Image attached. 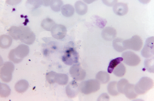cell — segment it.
I'll list each match as a JSON object with an SVG mask.
<instances>
[{"label": "cell", "instance_id": "cell-5", "mask_svg": "<svg viewBox=\"0 0 154 101\" xmlns=\"http://www.w3.org/2000/svg\"><path fill=\"white\" fill-rule=\"evenodd\" d=\"M19 27L20 29L19 40L26 44H32L35 39L34 33L28 27L19 26Z\"/></svg>", "mask_w": 154, "mask_h": 101}, {"label": "cell", "instance_id": "cell-13", "mask_svg": "<svg viewBox=\"0 0 154 101\" xmlns=\"http://www.w3.org/2000/svg\"><path fill=\"white\" fill-rule=\"evenodd\" d=\"M135 85L128 82L124 88L123 94L128 99L130 100L135 99L138 96L135 90Z\"/></svg>", "mask_w": 154, "mask_h": 101}, {"label": "cell", "instance_id": "cell-1", "mask_svg": "<svg viewBox=\"0 0 154 101\" xmlns=\"http://www.w3.org/2000/svg\"><path fill=\"white\" fill-rule=\"evenodd\" d=\"M29 52V49L27 45H19L16 49L11 50L9 54L10 61L15 64L21 62L23 58L26 57Z\"/></svg>", "mask_w": 154, "mask_h": 101}, {"label": "cell", "instance_id": "cell-12", "mask_svg": "<svg viewBox=\"0 0 154 101\" xmlns=\"http://www.w3.org/2000/svg\"><path fill=\"white\" fill-rule=\"evenodd\" d=\"M80 91L79 85L75 81H73L66 87V93L70 98L76 97Z\"/></svg>", "mask_w": 154, "mask_h": 101}, {"label": "cell", "instance_id": "cell-16", "mask_svg": "<svg viewBox=\"0 0 154 101\" xmlns=\"http://www.w3.org/2000/svg\"><path fill=\"white\" fill-rule=\"evenodd\" d=\"M29 87V83L26 80H20L16 83L15 89L19 93H23L27 91Z\"/></svg>", "mask_w": 154, "mask_h": 101}, {"label": "cell", "instance_id": "cell-27", "mask_svg": "<svg viewBox=\"0 0 154 101\" xmlns=\"http://www.w3.org/2000/svg\"><path fill=\"white\" fill-rule=\"evenodd\" d=\"M20 31V27L16 26H12L8 30L9 35L15 40L19 39Z\"/></svg>", "mask_w": 154, "mask_h": 101}, {"label": "cell", "instance_id": "cell-14", "mask_svg": "<svg viewBox=\"0 0 154 101\" xmlns=\"http://www.w3.org/2000/svg\"><path fill=\"white\" fill-rule=\"evenodd\" d=\"M113 10L116 14L119 16H124L128 10L127 4L123 3H118L114 5Z\"/></svg>", "mask_w": 154, "mask_h": 101}, {"label": "cell", "instance_id": "cell-18", "mask_svg": "<svg viewBox=\"0 0 154 101\" xmlns=\"http://www.w3.org/2000/svg\"><path fill=\"white\" fill-rule=\"evenodd\" d=\"M12 39L9 35H3L0 37V46L3 49L8 48L12 43Z\"/></svg>", "mask_w": 154, "mask_h": 101}, {"label": "cell", "instance_id": "cell-20", "mask_svg": "<svg viewBox=\"0 0 154 101\" xmlns=\"http://www.w3.org/2000/svg\"><path fill=\"white\" fill-rule=\"evenodd\" d=\"M96 78L99 82L102 84H106L110 79L109 75L107 72L104 71L99 72L96 75Z\"/></svg>", "mask_w": 154, "mask_h": 101}, {"label": "cell", "instance_id": "cell-10", "mask_svg": "<svg viewBox=\"0 0 154 101\" xmlns=\"http://www.w3.org/2000/svg\"><path fill=\"white\" fill-rule=\"evenodd\" d=\"M154 37L148 38L145 45L141 52V55L144 58H148L153 57L154 51Z\"/></svg>", "mask_w": 154, "mask_h": 101}, {"label": "cell", "instance_id": "cell-30", "mask_svg": "<svg viewBox=\"0 0 154 101\" xmlns=\"http://www.w3.org/2000/svg\"><path fill=\"white\" fill-rule=\"evenodd\" d=\"M144 66L147 70L150 73H154V57L147 59L144 61Z\"/></svg>", "mask_w": 154, "mask_h": 101}, {"label": "cell", "instance_id": "cell-22", "mask_svg": "<svg viewBox=\"0 0 154 101\" xmlns=\"http://www.w3.org/2000/svg\"><path fill=\"white\" fill-rule=\"evenodd\" d=\"M123 41V40L120 38H117L113 41V47L117 51L122 52L126 50L124 46Z\"/></svg>", "mask_w": 154, "mask_h": 101}, {"label": "cell", "instance_id": "cell-17", "mask_svg": "<svg viewBox=\"0 0 154 101\" xmlns=\"http://www.w3.org/2000/svg\"><path fill=\"white\" fill-rule=\"evenodd\" d=\"M75 7L76 13L78 14L85 15L88 11L87 5L82 1H78L75 2Z\"/></svg>", "mask_w": 154, "mask_h": 101}, {"label": "cell", "instance_id": "cell-26", "mask_svg": "<svg viewBox=\"0 0 154 101\" xmlns=\"http://www.w3.org/2000/svg\"><path fill=\"white\" fill-rule=\"evenodd\" d=\"M69 78L67 75L57 73L56 83L60 85H66L68 83Z\"/></svg>", "mask_w": 154, "mask_h": 101}, {"label": "cell", "instance_id": "cell-9", "mask_svg": "<svg viewBox=\"0 0 154 101\" xmlns=\"http://www.w3.org/2000/svg\"><path fill=\"white\" fill-rule=\"evenodd\" d=\"M69 73L73 79L77 81H82L85 79L86 72L79 64H75L70 68Z\"/></svg>", "mask_w": 154, "mask_h": 101}, {"label": "cell", "instance_id": "cell-24", "mask_svg": "<svg viewBox=\"0 0 154 101\" xmlns=\"http://www.w3.org/2000/svg\"><path fill=\"white\" fill-rule=\"evenodd\" d=\"M113 71L116 76L118 77H122L126 73V67L123 64L120 63L116 67Z\"/></svg>", "mask_w": 154, "mask_h": 101}, {"label": "cell", "instance_id": "cell-7", "mask_svg": "<svg viewBox=\"0 0 154 101\" xmlns=\"http://www.w3.org/2000/svg\"><path fill=\"white\" fill-rule=\"evenodd\" d=\"M79 55L73 48H70L66 50L62 57L63 62L68 65H73L78 63Z\"/></svg>", "mask_w": 154, "mask_h": 101}, {"label": "cell", "instance_id": "cell-23", "mask_svg": "<svg viewBox=\"0 0 154 101\" xmlns=\"http://www.w3.org/2000/svg\"><path fill=\"white\" fill-rule=\"evenodd\" d=\"M117 84V82H112L108 84L107 87V90L109 93L112 96H117L120 94L118 91Z\"/></svg>", "mask_w": 154, "mask_h": 101}, {"label": "cell", "instance_id": "cell-29", "mask_svg": "<svg viewBox=\"0 0 154 101\" xmlns=\"http://www.w3.org/2000/svg\"><path fill=\"white\" fill-rule=\"evenodd\" d=\"M63 5V2L61 1H51V7L54 11H60Z\"/></svg>", "mask_w": 154, "mask_h": 101}, {"label": "cell", "instance_id": "cell-3", "mask_svg": "<svg viewBox=\"0 0 154 101\" xmlns=\"http://www.w3.org/2000/svg\"><path fill=\"white\" fill-rule=\"evenodd\" d=\"M154 86L153 80L148 77H143L135 85L136 93L139 95L146 93Z\"/></svg>", "mask_w": 154, "mask_h": 101}, {"label": "cell", "instance_id": "cell-6", "mask_svg": "<svg viewBox=\"0 0 154 101\" xmlns=\"http://www.w3.org/2000/svg\"><path fill=\"white\" fill-rule=\"evenodd\" d=\"M14 69V65L12 62H5L1 68L0 77L1 80L5 83L9 82L12 79V73Z\"/></svg>", "mask_w": 154, "mask_h": 101}, {"label": "cell", "instance_id": "cell-28", "mask_svg": "<svg viewBox=\"0 0 154 101\" xmlns=\"http://www.w3.org/2000/svg\"><path fill=\"white\" fill-rule=\"evenodd\" d=\"M11 91L9 87L7 85H0V96L2 97H7L10 94Z\"/></svg>", "mask_w": 154, "mask_h": 101}, {"label": "cell", "instance_id": "cell-21", "mask_svg": "<svg viewBox=\"0 0 154 101\" xmlns=\"http://www.w3.org/2000/svg\"><path fill=\"white\" fill-rule=\"evenodd\" d=\"M55 25V22L49 18H47L42 20L41 24V27L48 31H51L52 28Z\"/></svg>", "mask_w": 154, "mask_h": 101}, {"label": "cell", "instance_id": "cell-25", "mask_svg": "<svg viewBox=\"0 0 154 101\" xmlns=\"http://www.w3.org/2000/svg\"><path fill=\"white\" fill-rule=\"evenodd\" d=\"M122 57H118L112 60L110 62L108 68V72L109 73H112L115 68L119 64L123 61Z\"/></svg>", "mask_w": 154, "mask_h": 101}, {"label": "cell", "instance_id": "cell-4", "mask_svg": "<svg viewBox=\"0 0 154 101\" xmlns=\"http://www.w3.org/2000/svg\"><path fill=\"white\" fill-rule=\"evenodd\" d=\"M123 44L126 50L129 49L138 51L142 48L143 41L139 36L136 35L130 39L124 40Z\"/></svg>", "mask_w": 154, "mask_h": 101}, {"label": "cell", "instance_id": "cell-32", "mask_svg": "<svg viewBox=\"0 0 154 101\" xmlns=\"http://www.w3.org/2000/svg\"><path fill=\"white\" fill-rule=\"evenodd\" d=\"M128 82V81L126 79H122L117 83V87L118 91L120 93L123 94L124 88Z\"/></svg>", "mask_w": 154, "mask_h": 101}, {"label": "cell", "instance_id": "cell-11", "mask_svg": "<svg viewBox=\"0 0 154 101\" xmlns=\"http://www.w3.org/2000/svg\"><path fill=\"white\" fill-rule=\"evenodd\" d=\"M52 36L56 39H62L66 36L67 29L64 25L60 24H56L52 28Z\"/></svg>", "mask_w": 154, "mask_h": 101}, {"label": "cell", "instance_id": "cell-2", "mask_svg": "<svg viewBox=\"0 0 154 101\" xmlns=\"http://www.w3.org/2000/svg\"><path fill=\"white\" fill-rule=\"evenodd\" d=\"M80 91L85 94L88 95L96 92L100 88V83L96 79H91L82 82L79 85Z\"/></svg>", "mask_w": 154, "mask_h": 101}, {"label": "cell", "instance_id": "cell-8", "mask_svg": "<svg viewBox=\"0 0 154 101\" xmlns=\"http://www.w3.org/2000/svg\"><path fill=\"white\" fill-rule=\"evenodd\" d=\"M122 56L124 62L129 66H137L141 62L140 57L133 52H124L122 54Z\"/></svg>", "mask_w": 154, "mask_h": 101}, {"label": "cell", "instance_id": "cell-19", "mask_svg": "<svg viewBox=\"0 0 154 101\" xmlns=\"http://www.w3.org/2000/svg\"><path fill=\"white\" fill-rule=\"evenodd\" d=\"M61 13L66 17H71L75 13V8L70 4L63 5L61 8Z\"/></svg>", "mask_w": 154, "mask_h": 101}, {"label": "cell", "instance_id": "cell-33", "mask_svg": "<svg viewBox=\"0 0 154 101\" xmlns=\"http://www.w3.org/2000/svg\"><path fill=\"white\" fill-rule=\"evenodd\" d=\"M109 98L108 94L104 93L102 95L98 98V101L109 100Z\"/></svg>", "mask_w": 154, "mask_h": 101}, {"label": "cell", "instance_id": "cell-15", "mask_svg": "<svg viewBox=\"0 0 154 101\" xmlns=\"http://www.w3.org/2000/svg\"><path fill=\"white\" fill-rule=\"evenodd\" d=\"M117 34L115 28L111 27H106L102 32V35L104 39L108 41L115 39Z\"/></svg>", "mask_w": 154, "mask_h": 101}, {"label": "cell", "instance_id": "cell-31", "mask_svg": "<svg viewBox=\"0 0 154 101\" xmlns=\"http://www.w3.org/2000/svg\"><path fill=\"white\" fill-rule=\"evenodd\" d=\"M57 73L54 72H50L47 73L46 79L49 84H52L56 83V76Z\"/></svg>", "mask_w": 154, "mask_h": 101}]
</instances>
